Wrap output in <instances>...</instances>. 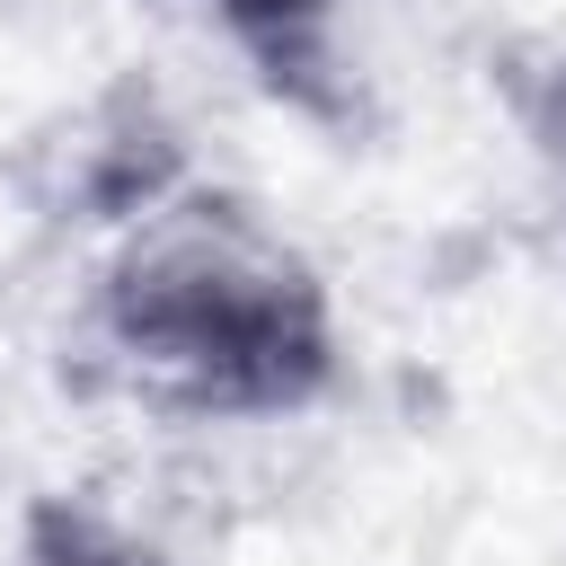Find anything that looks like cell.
I'll list each match as a JSON object with an SVG mask.
<instances>
[{"instance_id":"1","label":"cell","mask_w":566,"mask_h":566,"mask_svg":"<svg viewBox=\"0 0 566 566\" xmlns=\"http://www.w3.org/2000/svg\"><path fill=\"white\" fill-rule=\"evenodd\" d=\"M71 380L150 424H283L345 389V318L256 195L186 177L88 265Z\"/></svg>"},{"instance_id":"2","label":"cell","mask_w":566,"mask_h":566,"mask_svg":"<svg viewBox=\"0 0 566 566\" xmlns=\"http://www.w3.org/2000/svg\"><path fill=\"white\" fill-rule=\"evenodd\" d=\"M195 18L221 27V44L256 71L265 97H283L292 115L354 133L363 97H354V53H345V18L354 0H177Z\"/></svg>"},{"instance_id":"3","label":"cell","mask_w":566,"mask_h":566,"mask_svg":"<svg viewBox=\"0 0 566 566\" xmlns=\"http://www.w3.org/2000/svg\"><path fill=\"white\" fill-rule=\"evenodd\" d=\"M9 566H186L168 539L115 522L106 504H80V495H35L18 513V548Z\"/></svg>"},{"instance_id":"4","label":"cell","mask_w":566,"mask_h":566,"mask_svg":"<svg viewBox=\"0 0 566 566\" xmlns=\"http://www.w3.org/2000/svg\"><path fill=\"white\" fill-rule=\"evenodd\" d=\"M495 88H504V115H513V133H522V150H531V168H539L557 221H566V44L504 53Z\"/></svg>"}]
</instances>
